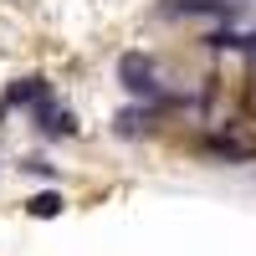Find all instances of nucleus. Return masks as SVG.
<instances>
[{
  "label": "nucleus",
  "mask_w": 256,
  "mask_h": 256,
  "mask_svg": "<svg viewBox=\"0 0 256 256\" xmlns=\"http://www.w3.org/2000/svg\"><path fill=\"white\" fill-rule=\"evenodd\" d=\"M41 98H46V82H41V77H16L6 88V98H0V118H6L10 108H36Z\"/></svg>",
  "instance_id": "nucleus-3"
},
{
  "label": "nucleus",
  "mask_w": 256,
  "mask_h": 256,
  "mask_svg": "<svg viewBox=\"0 0 256 256\" xmlns=\"http://www.w3.org/2000/svg\"><path fill=\"white\" fill-rule=\"evenodd\" d=\"M148 118H154V108H123V113H118V134H123V138L144 134V128H148Z\"/></svg>",
  "instance_id": "nucleus-7"
},
{
  "label": "nucleus",
  "mask_w": 256,
  "mask_h": 256,
  "mask_svg": "<svg viewBox=\"0 0 256 256\" xmlns=\"http://www.w3.org/2000/svg\"><path fill=\"white\" fill-rule=\"evenodd\" d=\"M36 118H41V134H46V138H72L77 134V118L67 108H56V102H46V98L36 102Z\"/></svg>",
  "instance_id": "nucleus-4"
},
{
  "label": "nucleus",
  "mask_w": 256,
  "mask_h": 256,
  "mask_svg": "<svg viewBox=\"0 0 256 256\" xmlns=\"http://www.w3.org/2000/svg\"><path fill=\"white\" fill-rule=\"evenodd\" d=\"M62 210H67L62 190H41V195H31V200H26V216H36V220H56Z\"/></svg>",
  "instance_id": "nucleus-5"
},
{
  "label": "nucleus",
  "mask_w": 256,
  "mask_h": 256,
  "mask_svg": "<svg viewBox=\"0 0 256 256\" xmlns=\"http://www.w3.org/2000/svg\"><path fill=\"white\" fill-rule=\"evenodd\" d=\"M205 154L210 159H226V164H246V159H256V138L236 134V128H220V134L205 138Z\"/></svg>",
  "instance_id": "nucleus-2"
},
{
  "label": "nucleus",
  "mask_w": 256,
  "mask_h": 256,
  "mask_svg": "<svg viewBox=\"0 0 256 256\" xmlns=\"http://www.w3.org/2000/svg\"><path fill=\"white\" fill-rule=\"evenodd\" d=\"M118 82L134 98H159V82H154V62H148L144 52H123L118 56Z\"/></svg>",
  "instance_id": "nucleus-1"
},
{
  "label": "nucleus",
  "mask_w": 256,
  "mask_h": 256,
  "mask_svg": "<svg viewBox=\"0 0 256 256\" xmlns=\"http://www.w3.org/2000/svg\"><path fill=\"white\" fill-rule=\"evenodd\" d=\"M169 16H230V6H226V0H169V6H164Z\"/></svg>",
  "instance_id": "nucleus-6"
}]
</instances>
